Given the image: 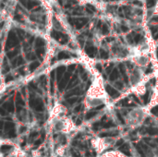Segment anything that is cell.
I'll return each mask as SVG.
<instances>
[{
	"label": "cell",
	"mask_w": 158,
	"mask_h": 157,
	"mask_svg": "<svg viewBox=\"0 0 158 157\" xmlns=\"http://www.w3.org/2000/svg\"><path fill=\"white\" fill-rule=\"evenodd\" d=\"M65 113H66V108H65L62 105L56 104V105L53 107V109H52V111H51L49 120L51 121L52 119H54V118H56L64 116Z\"/></svg>",
	"instance_id": "8992f818"
},
{
	"label": "cell",
	"mask_w": 158,
	"mask_h": 157,
	"mask_svg": "<svg viewBox=\"0 0 158 157\" xmlns=\"http://www.w3.org/2000/svg\"><path fill=\"white\" fill-rule=\"evenodd\" d=\"M67 145L66 144H58L55 150V155L56 157H65L67 155Z\"/></svg>",
	"instance_id": "ba28073f"
},
{
	"label": "cell",
	"mask_w": 158,
	"mask_h": 157,
	"mask_svg": "<svg viewBox=\"0 0 158 157\" xmlns=\"http://www.w3.org/2000/svg\"><path fill=\"white\" fill-rule=\"evenodd\" d=\"M108 103L109 96L105 89L100 74H97L86 93L85 106L87 109H92L103 105H107Z\"/></svg>",
	"instance_id": "6da1fadb"
},
{
	"label": "cell",
	"mask_w": 158,
	"mask_h": 157,
	"mask_svg": "<svg viewBox=\"0 0 158 157\" xmlns=\"http://www.w3.org/2000/svg\"><path fill=\"white\" fill-rule=\"evenodd\" d=\"M6 143H10V144H12V143L9 142V141L0 138V149L2 148V146H3V145H5V144H6ZM0 157H5L4 156V155H3L2 153H0Z\"/></svg>",
	"instance_id": "9c48e42d"
},
{
	"label": "cell",
	"mask_w": 158,
	"mask_h": 157,
	"mask_svg": "<svg viewBox=\"0 0 158 157\" xmlns=\"http://www.w3.org/2000/svg\"><path fill=\"white\" fill-rule=\"evenodd\" d=\"M158 105V79L156 81V84L153 90V93L152 96L150 98V102L148 103V105H146V107L151 111V109H153L154 107L157 106Z\"/></svg>",
	"instance_id": "5b68a950"
},
{
	"label": "cell",
	"mask_w": 158,
	"mask_h": 157,
	"mask_svg": "<svg viewBox=\"0 0 158 157\" xmlns=\"http://www.w3.org/2000/svg\"><path fill=\"white\" fill-rule=\"evenodd\" d=\"M30 157H35V156H34V155H31Z\"/></svg>",
	"instance_id": "4fadbf2b"
},
{
	"label": "cell",
	"mask_w": 158,
	"mask_h": 157,
	"mask_svg": "<svg viewBox=\"0 0 158 157\" xmlns=\"http://www.w3.org/2000/svg\"><path fill=\"white\" fill-rule=\"evenodd\" d=\"M5 157H27L26 153L19 146V145H13V148L9 151V153Z\"/></svg>",
	"instance_id": "52a82bcc"
},
{
	"label": "cell",
	"mask_w": 158,
	"mask_h": 157,
	"mask_svg": "<svg viewBox=\"0 0 158 157\" xmlns=\"http://www.w3.org/2000/svg\"><path fill=\"white\" fill-rule=\"evenodd\" d=\"M50 122L53 130L59 134L69 135L77 130V126L74 123V121L70 118H68L66 116L56 118L52 119Z\"/></svg>",
	"instance_id": "3957f363"
},
{
	"label": "cell",
	"mask_w": 158,
	"mask_h": 157,
	"mask_svg": "<svg viewBox=\"0 0 158 157\" xmlns=\"http://www.w3.org/2000/svg\"><path fill=\"white\" fill-rule=\"evenodd\" d=\"M154 13L156 15H158V1L157 3H156V6H155V8H154Z\"/></svg>",
	"instance_id": "30bf717a"
},
{
	"label": "cell",
	"mask_w": 158,
	"mask_h": 157,
	"mask_svg": "<svg viewBox=\"0 0 158 157\" xmlns=\"http://www.w3.org/2000/svg\"><path fill=\"white\" fill-rule=\"evenodd\" d=\"M149 114H150V110L146 107V105L133 108L131 111H129V113L125 118L126 124L132 129L138 128L144 122V120L149 116Z\"/></svg>",
	"instance_id": "7a4b0ae2"
},
{
	"label": "cell",
	"mask_w": 158,
	"mask_h": 157,
	"mask_svg": "<svg viewBox=\"0 0 158 157\" xmlns=\"http://www.w3.org/2000/svg\"><path fill=\"white\" fill-rule=\"evenodd\" d=\"M81 1H84V2H93V0H81Z\"/></svg>",
	"instance_id": "7c38bea8"
},
{
	"label": "cell",
	"mask_w": 158,
	"mask_h": 157,
	"mask_svg": "<svg viewBox=\"0 0 158 157\" xmlns=\"http://www.w3.org/2000/svg\"><path fill=\"white\" fill-rule=\"evenodd\" d=\"M118 157H130V156H128V155H125L124 153H122V154H121V155H120L119 156H118Z\"/></svg>",
	"instance_id": "8fae6325"
},
{
	"label": "cell",
	"mask_w": 158,
	"mask_h": 157,
	"mask_svg": "<svg viewBox=\"0 0 158 157\" xmlns=\"http://www.w3.org/2000/svg\"><path fill=\"white\" fill-rule=\"evenodd\" d=\"M117 143V139L113 137H106V138H100L95 137L91 141L92 147L96 152L97 156L113 147Z\"/></svg>",
	"instance_id": "277c9868"
}]
</instances>
